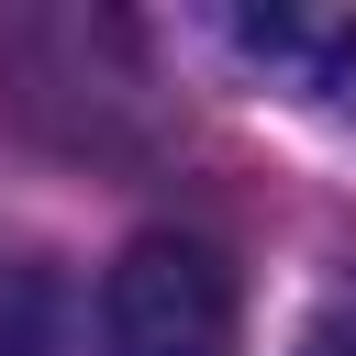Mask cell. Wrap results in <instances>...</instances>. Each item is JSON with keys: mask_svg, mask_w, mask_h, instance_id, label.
Listing matches in <instances>:
<instances>
[{"mask_svg": "<svg viewBox=\"0 0 356 356\" xmlns=\"http://www.w3.org/2000/svg\"><path fill=\"white\" fill-rule=\"evenodd\" d=\"M234 345H245V289L222 245L134 234L122 267L100 278V356H234Z\"/></svg>", "mask_w": 356, "mask_h": 356, "instance_id": "cell-1", "label": "cell"}, {"mask_svg": "<svg viewBox=\"0 0 356 356\" xmlns=\"http://www.w3.org/2000/svg\"><path fill=\"white\" fill-rule=\"evenodd\" d=\"M234 44L300 100H356V11H234Z\"/></svg>", "mask_w": 356, "mask_h": 356, "instance_id": "cell-2", "label": "cell"}, {"mask_svg": "<svg viewBox=\"0 0 356 356\" xmlns=\"http://www.w3.org/2000/svg\"><path fill=\"white\" fill-rule=\"evenodd\" d=\"M289 356H356V312H345V300H334V312H312Z\"/></svg>", "mask_w": 356, "mask_h": 356, "instance_id": "cell-3", "label": "cell"}]
</instances>
